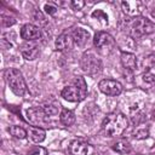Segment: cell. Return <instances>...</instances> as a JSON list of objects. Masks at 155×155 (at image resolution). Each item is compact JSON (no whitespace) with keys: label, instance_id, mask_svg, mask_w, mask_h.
I'll use <instances>...</instances> for the list:
<instances>
[{"label":"cell","instance_id":"d6986e66","mask_svg":"<svg viewBox=\"0 0 155 155\" xmlns=\"http://www.w3.org/2000/svg\"><path fill=\"white\" fill-rule=\"evenodd\" d=\"M8 132L11 136H13L15 138H18V139H23L27 137V131L21 126H11V127H8Z\"/></svg>","mask_w":155,"mask_h":155},{"label":"cell","instance_id":"7402d4cb","mask_svg":"<svg viewBox=\"0 0 155 155\" xmlns=\"http://www.w3.org/2000/svg\"><path fill=\"white\" fill-rule=\"evenodd\" d=\"M134 137L137 138V139H143V138H147L148 137V134H149V131L148 130H145V128H139V130H137V131H134Z\"/></svg>","mask_w":155,"mask_h":155},{"label":"cell","instance_id":"4316f807","mask_svg":"<svg viewBox=\"0 0 155 155\" xmlns=\"http://www.w3.org/2000/svg\"><path fill=\"white\" fill-rule=\"evenodd\" d=\"M34 19L36 21V22H42V23H45V21H44V16L41 15V12L40 11H35V13H34Z\"/></svg>","mask_w":155,"mask_h":155},{"label":"cell","instance_id":"5bb4252c","mask_svg":"<svg viewBox=\"0 0 155 155\" xmlns=\"http://www.w3.org/2000/svg\"><path fill=\"white\" fill-rule=\"evenodd\" d=\"M27 116H28V120L33 124H39V122H42L45 120V116L46 114L44 113L42 108H39V107H34V108H30L27 110Z\"/></svg>","mask_w":155,"mask_h":155},{"label":"cell","instance_id":"30bf717a","mask_svg":"<svg viewBox=\"0 0 155 155\" xmlns=\"http://www.w3.org/2000/svg\"><path fill=\"white\" fill-rule=\"evenodd\" d=\"M121 6L125 13H127L128 16H136V17H138L144 8L140 1H122Z\"/></svg>","mask_w":155,"mask_h":155},{"label":"cell","instance_id":"8fae6325","mask_svg":"<svg viewBox=\"0 0 155 155\" xmlns=\"http://www.w3.org/2000/svg\"><path fill=\"white\" fill-rule=\"evenodd\" d=\"M93 44L96 47L98 48H103V47H108L110 45L114 44V39L113 36L107 33V31H98L94 35V39H93Z\"/></svg>","mask_w":155,"mask_h":155},{"label":"cell","instance_id":"9c48e42d","mask_svg":"<svg viewBox=\"0 0 155 155\" xmlns=\"http://www.w3.org/2000/svg\"><path fill=\"white\" fill-rule=\"evenodd\" d=\"M21 53L22 56L28 59V61H33L38 57L39 54V47L35 42L33 41H27L23 45H21Z\"/></svg>","mask_w":155,"mask_h":155},{"label":"cell","instance_id":"ba28073f","mask_svg":"<svg viewBox=\"0 0 155 155\" xmlns=\"http://www.w3.org/2000/svg\"><path fill=\"white\" fill-rule=\"evenodd\" d=\"M73 42H74L73 35H70L69 33H63L56 39V42H54L56 50H58L61 52H67V51L71 50Z\"/></svg>","mask_w":155,"mask_h":155},{"label":"cell","instance_id":"6da1fadb","mask_svg":"<svg viewBox=\"0 0 155 155\" xmlns=\"http://www.w3.org/2000/svg\"><path fill=\"white\" fill-rule=\"evenodd\" d=\"M128 126L127 117L121 113H111L108 114L102 124L104 133L108 137H119L121 136Z\"/></svg>","mask_w":155,"mask_h":155},{"label":"cell","instance_id":"2e32d148","mask_svg":"<svg viewBox=\"0 0 155 155\" xmlns=\"http://www.w3.org/2000/svg\"><path fill=\"white\" fill-rule=\"evenodd\" d=\"M28 136L29 138L34 142V143H41L45 140L46 138V132L44 128L41 127H35V126H31L29 127L28 130Z\"/></svg>","mask_w":155,"mask_h":155},{"label":"cell","instance_id":"ffe728a7","mask_svg":"<svg viewBox=\"0 0 155 155\" xmlns=\"http://www.w3.org/2000/svg\"><path fill=\"white\" fill-rule=\"evenodd\" d=\"M41 108H42L44 113L46 114V116H53V115L58 114V108H57V105H54V104L46 103V104H44Z\"/></svg>","mask_w":155,"mask_h":155},{"label":"cell","instance_id":"52a82bcc","mask_svg":"<svg viewBox=\"0 0 155 155\" xmlns=\"http://www.w3.org/2000/svg\"><path fill=\"white\" fill-rule=\"evenodd\" d=\"M21 38L25 41H34L41 38V29L34 24H24L21 29Z\"/></svg>","mask_w":155,"mask_h":155},{"label":"cell","instance_id":"9a60e30c","mask_svg":"<svg viewBox=\"0 0 155 155\" xmlns=\"http://www.w3.org/2000/svg\"><path fill=\"white\" fill-rule=\"evenodd\" d=\"M121 64L127 70H134L137 67V58L133 53L122 52L121 53Z\"/></svg>","mask_w":155,"mask_h":155},{"label":"cell","instance_id":"603a6c76","mask_svg":"<svg viewBox=\"0 0 155 155\" xmlns=\"http://www.w3.org/2000/svg\"><path fill=\"white\" fill-rule=\"evenodd\" d=\"M143 80H144V82L151 85V86L154 87V90H155V76H154L153 74H150V73L144 74V75H143Z\"/></svg>","mask_w":155,"mask_h":155},{"label":"cell","instance_id":"e0dca14e","mask_svg":"<svg viewBox=\"0 0 155 155\" xmlns=\"http://www.w3.org/2000/svg\"><path fill=\"white\" fill-rule=\"evenodd\" d=\"M113 149H114L116 153L121 154V155H127V154L131 153L132 147H131V144H130L128 140H126V139H119L117 142L114 143Z\"/></svg>","mask_w":155,"mask_h":155},{"label":"cell","instance_id":"5b68a950","mask_svg":"<svg viewBox=\"0 0 155 155\" xmlns=\"http://www.w3.org/2000/svg\"><path fill=\"white\" fill-rule=\"evenodd\" d=\"M80 67L81 69L86 73V74H96L101 70L102 68V62L101 59L91 51H87L85 52L82 56H81V59H80Z\"/></svg>","mask_w":155,"mask_h":155},{"label":"cell","instance_id":"277c9868","mask_svg":"<svg viewBox=\"0 0 155 155\" xmlns=\"http://www.w3.org/2000/svg\"><path fill=\"white\" fill-rule=\"evenodd\" d=\"M5 76H6V81L11 88V91L16 96L21 97L27 92V85H25L24 78L18 69H16V68L7 69L5 73Z\"/></svg>","mask_w":155,"mask_h":155},{"label":"cell","instance_id":"484cf974","mask_svg":"<svg viewBox=\"0 0 155 155\" xmlns=\"http://www.w3.org/2000/svg\"><path fill=\"white\" fill-rule=\"evenodd\" d=\"M44 8H45V12L48 13V15H54L57 12V7L54 5H52V4H45Z\"/></svg>","mask_w":155,"mask_h":155},{"label":"cell","instance_id":"8992f818","mask_svg":"<svg viewBox=\"0 0 155 155\" xmlns=\"http://www.w3.org/2000/svg\"><path fill=\"white\" fill-rule=\"evenodd\" d=\"M98 87H99L101 92H103L107 96H111V97L119 96L122 92V85L119 81L113 80V79L101 80L98 84Z\"/></svg>","mask_w":155,"mask_h":155},{"label":"cell","instance_id":"d4e9b609","mask_svg":"<svg viewBox=\"0 0 155 155\" xmlns=\"http://www.w3.org/2000/svg\"><path fill=\"white\" fill-rule=\"evenodd\" d=\"M70 5H71V7L74 10H81L85 6V1H82V0H73L70 2Z\"/></svg>","mask_w":155,"mask_h":155},{"label":"cell","instance_id":"cb8c5ba5","mask_svg":"<svg viewBox=\"0 0 155 155\" xmlns=\"http://www.w3.org/2000/svg\"><path fill=\"white\" fill-rule=\"evenodd\" d=\"M28 155H47V150L45 148H42V147H36Z\"/></svg>","mask_w":155,"mask_h":155},{"label":"cell","instance_id":"7a4b0ae2","mask_svg":"<svg viewBox=\"0 0 155 155\" xmlns=\"http://www.w3.org/2000/svg\"><path fill=\"white\" fill-rule=\"evenodd\" d=\"M62 97L69 102H81L86 98L87 94V85L84 78L78 76L74 79V81L65 86L62 92H61Z\"/></svg>","mask_w":155,"mask_h":155},{"label":"cell","instance_id":"ac0fdd59","mask_svg":"<svg viewBox=\"0 0 155 155\" xmlns=\"http://www.w3.org/2000/svg\"><path fill=\"white\" fill-rule=\"evenodd\" d=\"M59 120L64 126H71L75 122V114L69 109H62Z\"/></svg>","mask_w":155,"mask_h":155},{"label":"cell","instance_id":"7c38bea8","mask_svg":"<svg viewBox=\"0 0 155 155\" xmlns=\"http://www.w3.org/2000/svg\"><path fill=\"white\" fill-rule=\"evenodd\" d=\"M88 145L86 142L81 139H75L69 145V153L70 155H87Z\"/></svg>","mask_w":155,"mask_h":155},{"label":"cell","instance_id":"44dd1931","mask_svg":"<svg viewBox=\"0 0 155 155\" xmlns=\"http://www.w3.org/2000/svg\"><path fill=\"white\" fill-rule=\"evenodd\" d=\"M92 17H97V19H98V21H101V22H102V23H104V24H107V23H108V16H107L103 11H101V10L94 11V12L92 13Z\"/></svg>","mask_w":155,"mask_h":155},{"label":"cell","instance_id":"3957f363","mask_svg":"<svg viewBox=\"0 0 155 155\" xmlns=\"http://www.w3.org/2000/svg\"><path fill=\"white\" fill-rule=\"evenodd\" d=\"M127 28H128L130 35L134 39L142 38L144 35H149L155 31V24L151 23L148 18L142 17V16L134 17L131 21H128Z\"/></svg>","mask_w":155,"mask_h":155},{"label":"cell","instance_id":"4fadbf2b","mask_svg":"<svg viewBox=\"0 0 155 155\" xmlns=\"http://www.w3.org/2000/svg\"><path fill=\"white\" fill-rule=\"evenodd\" d=\"M73 40L79 47H84L90 40V33L84 28H76L73 31Z\"/></svg>","mask_w":155,"mask_h":155}]
</instances>
